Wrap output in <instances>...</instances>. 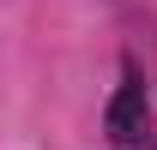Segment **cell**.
<instances>
[{"instance_id": "1", "label": "cell", "mask_w": 157, "mask_h": 150, "mask_svg": "<svg viewBox=\"0 0 157 150\" xmlns=\"http://www.w3.org/2000/svg\"><path fill=\"white\" fill-rule=\"evenodd\" d=\"M139 138H145V78L127 72L121 90H115V102H109V144L133 150Z\"/></svg>"}]
</instances>
